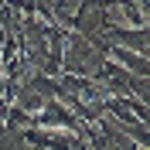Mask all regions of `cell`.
<instances>
[{"label":"cell","instance_id":"obj_3","mask_svg":"<svg viewBox=\"0 0 150 150\" xmlns=\"http://www.w3.org/2000/svg\"><path fill=\"white\" fill-rule=\"evenodd\" d=\"M24 85H28L31 92H38L41 99H58V96L65 92V89H62V82H58L55 75H41V72L28 75V79H24Z\"/></svg>","mask_w":150,"mask_h":150},{"label":"cell","instance_id":"obj_2","mask_svg":"<svg viewBox=\"0 0 150 150\" xmlns=\"http://www.w3.org/2000/svg\"><path fill=\"white\" fill-rule=\"evenodd\" d=\"M106 55H109L116 65H123L130 75H147L150 72L147 55H137V51H130V48H120V45H109V41H106Z\"/></svg>","mask_w":150,"mask_h":150},{"label":"cell","instance_id":"obj_4","mask_svg":"<svg viewBox=\"0 0 150 150\" xmlns=\"http://www.w3.org/2000/svg\"><path fill=\"white\" fill-rule=\"evenodd\" d=\"M0 72H4V68H0ZM0 96L7 99V82H4V75H0Z\"/></svg>","mask_w":150,"mask_h":150},{"label":"cell","instance_id":"obj_1","mask_svg":"<svg viewBox=\"0 0 150 150\" xmlns=\"http://www.w3.org/2000/svg\"><path fill=\"white\" fill-rule=\"evenodd\" d=\"M31 126H38V130L79 133V126H82V123H79V116H75L65 103H58V99H45V109L31 116Z\"/></svg>","mask_w":150,"mask_h":150}]
</instances>
